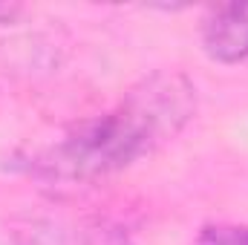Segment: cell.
Instances as JSON below:
<instances>
[{
    "instance_id": "obj_1",
    "label": "cell",
    "mask_w": 248,
    "mask_h": 245,
    "mask_svg": "<svg viewBox=\"0 0 248 245\" xmlns=\"http://www.w3.org/2000/svg\"><path fill=\"white\" fill-rule=\"evenodd\" d=\"M196 116V87L182 72L159 69L133 84L104 116L75 124L17 168L49 184H84L119 173L173 141Z\"/></svg>"
},
{
    "instance_id": "obj_2",
    "label": "cell",
    "mask_w": 248,
    "mask_h": 245,
    "mask_svg": "<svg viewBox=\"0 0 248 245\" xmlns=\"http://www.w3.org/2000/svg\"><path fill=\"white\" fill-rule=\"evenodd\" d=\"M12 245H136L133 234L110 219L38 216L12 228Z\"/></svg>"
},
{
    "instance_id": "obj_3",
    "label": "cell",
    "mask_w": 248,
    "mask_h": 245,
    "mask_svg": "<svg viewBox=\"0 0 248 245\" xmlns=\"http://www.w3.org/2000/svg\"><path fill=\"white\" fill-rule=\"evenodd\" d=\"M202 46L219 63L248 61V3L219 6L205 20Z\"/></svg>"
},
{
    "instance_id": "obj_4",
    "label": "cell",
    "mask_w": 248,
    "mask_h": 245,
    "mask_svg": "<svg viewBox=\"0 0 248 245\" xmlns=\"http://www.w3.org/2000/svg\"><path fill=\"white\" fill-rule=\"evenodd\" d=\"M196 245H248V225L234 222H211L196 234Z\"/></svg>"
},
{
    "instance_id": "obj_5",
    "label": "cell",
    "mask_w": 248,
    "mask_h": 245,
    "mask_svg": "<svg viewBox=\"0 0 248 245\" xmlns=\"http://www.w3.org/2000/svg\"><path fill=\"white\" fill-rule=\"evenodd\" d=\"M20 6L17 3H0V26H9V23H15L17 17H20Z\"/></svg>"
}]
</instances>
